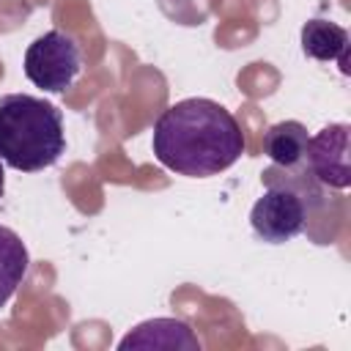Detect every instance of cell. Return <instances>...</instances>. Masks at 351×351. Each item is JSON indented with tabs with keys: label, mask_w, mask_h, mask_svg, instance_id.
I'll use <instances>...</instances> for the list:
<instances>
[{
	"label": "cell",
	"mask_w": 351,
	"mask_h": 351,
	"mask_svg": "<svg viewBox=\"0 0 351 351\" xmlns=\"http://www.w3.org/2000/svg\"><path fill=\"white\" fill-rule=\"evenodd\" d=\"M151 148L162 167L186 178H208L241 159L244 134L219 101L192 96L170 104L156 118Z\"/></svg>",
	"instance_id": "1"
},
{
	"label": "cell",
	"mask_w": 351,
	"mask_h": 351,
	"mask_svg": "<svg viewBox=\"0 0 351 351\" xmlns=\"http://www.w3.org/2000/svg\"><path fill=\"white\" fill-rule=\"evenodd\" d=\"M66 151L63 115L55 104L30 96H0V159L19 173L52 167Z\"/></svg>",
	"instance_id": "2"
},
{
	"label": "cell",
	"mask_w": 351,
	"mask_h": 351,
	"mask_svg": "<svg viewBox=\"0 0 351 351\" xmlns=\"http://www.w3.org/2000/svg\"><path fill=\"white\" fill-rule=\"evenodd\" d=\"M266 189L250 211L252 233L266 244H285L296 239L307 225L304 192L293 181H274L266 176Z\"/></svg>",
	"instance_id": "3"
},
{
	"label": "cell",
	"mask_w": 351,
	"mask_h": 351,
	"mask_svg": "<svg viewBox=\"0 0 351 351\" xmlns=\"http://www.w3.org/2000/svg\"><path fill=\"white\" fill-rule=\"evenodd\" d=\"M25 77L49 93H66L82 71V52L74 36L47 30L25 49Z\"/></svg>",
	"instance_id": "4"
},
{
	"label": "cell",
	"mask_w": 351,
	"mask_h": 351,
	"mask_svg": "<svg viewBox=\"0 0 351 351\" xmlns=\"http://www.w3.org/2000/svg\"><path fill=\"white\" fill-rule=\"evenodd\" d=\"M348 123H329L307 140L304 159L310 173L332 189H346L351 184L348 170Z\"/></svg>",
	"instance_id": "5"
},
{
	"label": "cell",
	"mask_w": 351,
	"mask_h": 351,
	"mask_svg": "<svg viewBox=\"0 0 351 351\" xmlns=\"http://www.w3.org/2000/svg\"><path fill=\"white\" fill-rule=\"evenodd\" d=\"M121 351L129 348H154V351H200V340L192 326L181 318H148L137 324L121 343Z\"/></svg>",
	"instance_id": "6"
},
{
	"label": "cell",
	"mask_w": 351,
	"mask_h": 351,
	"mask_svg": "<svg viewBox=\"0 0 351 351\" xmlns=\"http://www.w3.org/2000/svg\"><path fill=\"white\" fill-rule=\"evenodd\" d=\"M348 30L329 19H310L302 25V52L313 60H335L343 74H348Z\"/></svg>",
	"instance_id": "7"
},
{
	"label": "cell",
	"mask_w": 351,
	"mask_h": 351,
	"mask_svg": "<svg viewBox=\"0 0 351 351\" xmlns=\"http://www.w3.org/2000/svg\"><path fill=\"white\" fill-rule=\"evenodd\" d=\"M307 129L299 121H280L274 126H269L266 137H263V151L266 156L285 167V170H296L304 162V151H307Z\"/></svg>",
	"instance_id": "8"
},
{
	"label": "cell",
	"mask_w": 351,
	"mask_h": 351,
	"mask_svg": "<svg viewBox=\"0 0 351 351\" xmlns=\"http://www.w3.org/2000/svg\"><path fill=\"white\" fill-rule=\"evenodd\" d=\"M30 266L25 241L8 225H0V307L11 302Z\"/></svg>",
	"instance_id": "9"
},
{
	"label": "cell",
	"mask_w": 351,
	"mask_h": 351,
	"mask_svg": "<svg viewBox=\"0 0 351 351\" xmlns=\"http://www.w3.org/2000/svg\"><path fill=\"white\" fill-rule=\"evenodd\" d=\"M3 189H5V173H3V159H0V197H3Z\"/></svg>",
	"instance_id": "10"
}]
</instances>
